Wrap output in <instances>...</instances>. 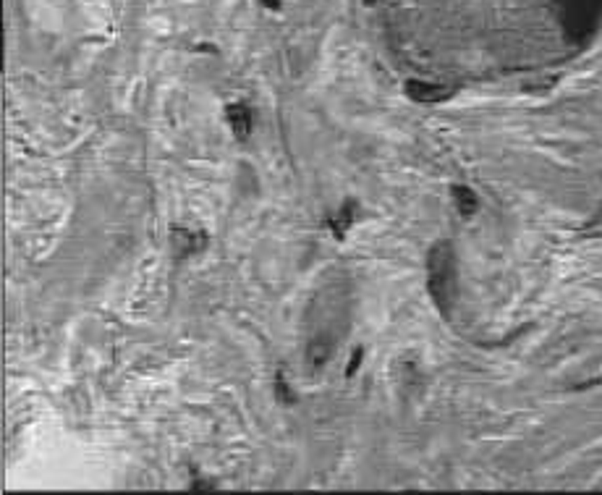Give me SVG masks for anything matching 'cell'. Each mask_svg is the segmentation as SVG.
<instances>
[{"instance_id": "6da1fadb", "label": "cell", "mask_w": 602, "mask_h": 495, "mask_svg": "<svg viewBox=\"0 0 602 495\" xmlns=\"http://www.w3.org/2000/svg\"><path fill=\"white\" fill-rule=\"evenodd\" d=\"M228 124L230 129L236 131V136H247L249 134V113H247V108L244 105H230L228 108Z\"/></svg>"}]
</instances>
